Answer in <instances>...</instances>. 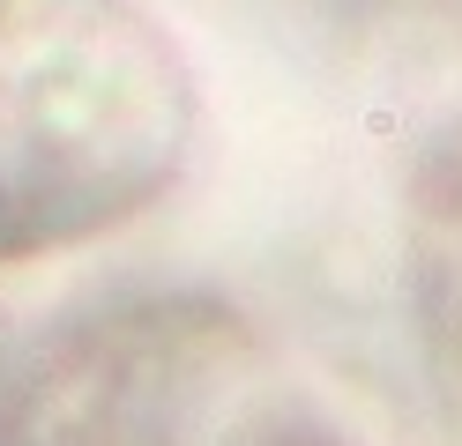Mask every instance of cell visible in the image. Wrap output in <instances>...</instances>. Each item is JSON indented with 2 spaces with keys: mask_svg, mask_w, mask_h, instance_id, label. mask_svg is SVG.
<instances>
[{
  "mask_svg": "<svg viewBox=\"0 0 462 446\" xmlns=\"http://www.w3.org/2000/svg\"><path fill=\"white\" fill-rule=\"evenodd\" d=\"M194 82L134 0H0V268L134 223L187 164Z\"/></svg>",
  "mask_w": 462,
  "mask_h": 446,
  "instance_id": "cell-1",
  "label": "cell"
}]
</instances>
